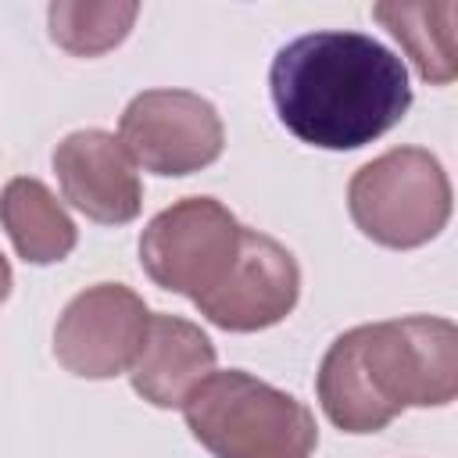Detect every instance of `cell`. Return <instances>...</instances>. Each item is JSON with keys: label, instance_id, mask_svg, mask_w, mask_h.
Returning <instances> with one entry per match:
<instances>
[{"label": "cell", "instance_id": "obj_1", "mask_svg": "<svg viewBox=\"0 0 458 458\" xmlns=\"http://www.w3.org/2000/svg\"><path fill=\"white\" fill-rule=\"evenodd\" d=\"M279 122L311 147L358 150L390 132L411 107L404 61L365 32H308L272 57Z\"/></svg>", "mask_w": 458, "mask_h": 458}, {"label": "cell", "instance_id": "obj_2", "mask_svg": "<svg viewBox=\"0 0 458 458\" xmlns=\"http://www.w3.org/2000/svg\"><path fill=\"white\" fill-rule=\"evenodd\" d=\"M454 394L458 329L437 315L354 326L318 365V404L344 433H379L404 408H440Z\"/></svg>", "mask_w": 458, "mask_h": 458}, {"label": "cell", "instance_id": "obj_3", "mask_svg": "<svg viewBox=\"0 0 458 458\" xmlns=\"http://www.w3.org/2000/svg\"><path fill=\"white\" fill-rule=\"evenodd\" d=\"M182 415L215 458H311L318 444L315 415L293 394L240 369L204 376Z\"/></svg>", "mask_w": 458, "mask_h": 458}, {"label": "cell", "instance_id": "obj_4", "mask_svg": "<svg viewBox=\"0 0 458 458\" xmlns=\"http://www.w3.org/2000/svg\"><path fill=\"white\" fill-rule=\"evenodd\" d=\"M354 225L383 247L411 250L440 236L451 218L444 165L422 147H394L361 165L347 186Z\"/></svg>", "mask_w": 458, "mask_h": 458}, {"label": "cell", "instance_id": "obj_5", "mask_svg": "<svg viewBox=\"0 0 458 458\" xmlns=\"http://www.w3.org/2000/svg\"><path fill=\"white\" fill-rule=\"evenodd\" d=\"M240 233L243 225L225 204L215 197H186L147 222L140 265L161 290L200 301L236 265Z\"/></svg>", "mask_w": 458, "mask_h": 458}, {"label": "cell", "instance_id": "obj_6", "mask_svg": "<svg viewBox=\"0 0 458 458\" xmlns=\"http://www.w3.org/2000/svg\"><path fill=\"white\" fill-rule=\"evenodd\" d=\"M118 140L154 175H190L218 161L225 129L211 100L190 89H147L129 100Z\"/></svg>", "mask_w": 458, "mask_h": 458}, {"label": "cell", "instance_id": "obj_7", "mask_svg": "<svg viewBox=\"0 0 458 458\" xmlns=\"http://www.w3.org/2000/svg\"><path fill=\"white\" fill-rule=\"evenodd\" d=\"M150 311L140 293L122 283H97L68 301L54 329L57 361L82 379H111L129 372L143 340Z\"/></svg>", "mask_w": 458, "mask_h": 458}, {"label": "cell", "instance_id": "obj_8", "mask_svg": "<svg viewBox=\"0 0 458 458\" xmlns=\"http://www.w3.org/2000/svg\"><path fill=\"white\" fill-rule=\"evenodd\" d=\"M297 297H301V268L293 254L279 240L258 229H243L236 265L211 293H204L193 304L218 329L254 333L283 322L293 311Z\"/></svg>", "mask_w": 458, "mask_h": 458}, {"label": "cell", "instance_id": "obj_9", "mask_svg": "<svg viewBox=\"0 0 458 458\" xmlns=\"http://www.w3.org/2000/svg\"><path fill=\"white\" fill-rule=\"evenodd\" d=\"M54 172L64 200L100 225H125L140 215L143 186L136 161L118 136L104 129H75L54 150Z\"/></svg>", "mask_w": 458, "mask_h": 458}, {"label": "cell", "instance_id": "obj_10", "mask_svg": "<svg viewBox=\"0 0 458 458\" xmlns=\"http://www.w3.org/2000/svg\"><path fill=\"white\" fill-rule=\"evenodd\" d=\"M215 372L208 333L179 315H150L147 340L129 369L132 386L154 408H182L190 390Z\"/></svg>", "mask_w": 458, "mask_h": 458}, {"label": "cell", "instance_id": "obj_11", "mask_svg": "<svg viewBox=\"0 0 458 458\" xmlns=\"http://www.w3.org/2000/svg\"><path fill=\"white\" fill-rule=\"evenodd\" d=\"M0 225L7 229L18 258L29 265H54L75 250V222L61 200L29 175H18L0 193Z\"/></svg>", "mask_w": 458, "mask_h": 458}, {"label": "cell", "instance_id": "obj_12", "mask_svg": "<svg viewBox=\"0 0 458 458\" xmlns=\"http://www.w3.org/2000/svg\"><path fill=\"white\" fill-rule=\"evenodd\" d=\"M372 14L390 29V36L404 47L419 75L433 86H447L458 75V47H454V18L458 7L444 4H376Z\"/></svg>", "mask_w": 458, "mask_h": 458}, {"label": "cell", "instance_id": "obj_13", "mask_svg": "<svg viewBox=\"0 0 458 458\" xmlns=\"http://www.w3.org/2000/svg\"><path fill=\"white\" fill-rule=\"evenodd\" d=\"M136 14H140L136 4H68V0H57L47 11L50 39L79 57H97L118 47L129 36Z\"/></svg>", "mask_w": 458, "mask_h": 458}, {"label": "cell", "instance_id": "obj_14", "mask_svg": "<svg viewBox=\"0 0 458 458\" xmlns=\"http://www.w3.org/2000/svg\"><path fill=\"white\" fill-rule=\"evenodd\" d=\"M7 293H11V265H7V258L0 254V304L7 301Z\"/></svg>", "mask_w": 458, "mask_h": 458}]
</instances>
